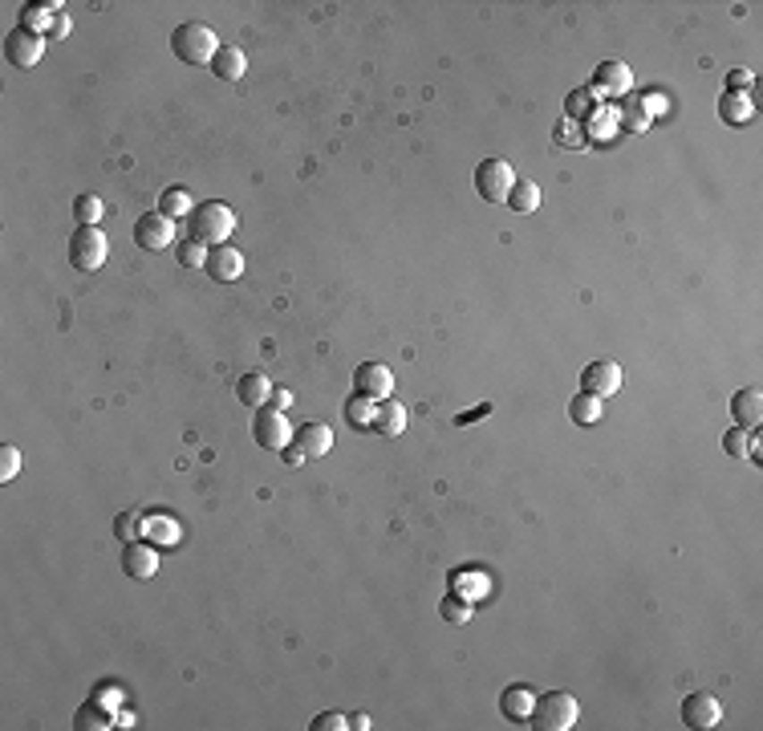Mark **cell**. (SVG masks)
<instances>
[{
    "mask_svg": "<svg viewBox=\"0 0 763 731\" xmlns=\"http://www.w3.org/2000/svg\"><path fill=\"white\" fill-rule=\"evenodd\" d=\"M723 451H727L731 459H747V431H727V439H723Z\"/></svg>",
    "mask_w": 763,
    "mask_h": 731,
    "instance_id": "cell-35",
    "label": "cell"
},
{
    "mask_svg": "<svg viewBox=\"0 0 763 731\" xmlns=\"http://www.w3.org/2000/svg\"><path fill=\"white\" fill-rule=\"evenodd\" d=\"M512 183H516V171H512V163H504V159H483L479 167H475V191H479V200H487V203H508Z\"/></svg>",
    "mask_w": 763,
    "mask_h": 731,
    "instance_id": "cell-4",
    "label": "cell"
},
{
    "mask_svg": "<svg viewBox=\"0 0 763 731\" xmlns=\"http://www.w3.org/2000/svg\"><path fill=\"white\" fill-rule=\"evenodd\" d=\"M73 727L78 731H106V727H114V719L106 715L102 703H81L78 715H73Z\"/></svg>",
    "mask_w": 763,
    "mask_h": 731,
    "instance_id": "cell-26",
    "label": "cell"
},
{
    "mask_svg": "<svg viewBox=\"0 0 763 731\" xmlns=\"http://www.w3.org/2000/svg\"><path fill=\"white\" fill-rule=\"evenodd\" d=\"M719 719H723V707H719V699L715 695H707V691H691V695L682 699V723L686 727L711 731V727H719Z\"/></svg>",
    "mask_w": 763,
    "mask_h": 731,
    "instance_id": "cell-10",
    "label": "cell"
},
{
    "mask_svg": "<svg viewBox=\"0 0 763 731\" xmlns=\"http://www.w3.org/2000/svg\"><path fill=\"white\" fill-rule=\"evenodd\" d=\"M203 273L211 276V281H236L240 273H244V252L240 248H232V244H216V248H208V265H203Z\"/></svg>",
    "mask_w": 763,
    "mask_h": 731,
    "instance_id": "cell-12",
    "label": "cell"
},
{
    "mask_svg": "<svg viewBox=\"0 0 763 731\" xmlns=\"http://www.w3.org/2000/svg\"><path fill=\"white\" fill-rule=\"evenodd\" d=\"M508 208L512 212H536V208H540V187L532 183V179H516V183H512V195H508Z\"/></svg>",
    "mask_w": 763,
    "mask_h": 731,
    "instance_id": "cell-25",
    "label": "cell"
},
{
    "mask_svg": "<svg viewBox=\"0 0 763 731\" xmlns=\"http://www.w3.org/2000/svg\"><path fill=\"white\" fill-rule=\"evenodd\" d=\"M483 414H492V403H479L475 411H463L455 419V427H467V423H475V419H483Z\"/></svg>",
    "mask_w": 763,
    "mask_h": 731,
    "instance_id": "cell-38",
    "label": "cell"
},
{
    "mask_svg": "<svg viewBox=\"0 0 763 731\" xmlns=\"http://www.w3.org/2000/svg\"><path fill=\"white\" fill-rule=\"evenodd\" d=\"M70 29H73L70 13H62V17H57V21L49 25V33H45V37H49V41H62V37H70Z\"/></svg>",
    "mask_w": 763,
    "mask_h": 731,
    "instance_id": "cell-37",
    "label": "cell"
},
{
    "mask_svg": "<svg viewBox=\"0 0 763 731\" xmlns=\"http://www.w3.org/2000/svg\"><path fill=\"white\" fill-rule=\"evenodd\" d=\"M106 256H110V244H106L102 228H78L70 236V265L81 268V273H94V268H102Z\"/></svg>",
    "mask_w": 763,
    "mask_h": 731,
    "instance_id": "cell-6",
    "label": "cell"
},
{
    "mask_svg": "<svg viewBox=\"0 0 763 731\" xmlns=\"http://www.w3.org/2000/svg\"><path fill=\"white\" fill-rule=\"evenodd\" d=\"M292 431H297V427H289V414L284 411L260 406V411L252 414V439L260 443L264 451H284L292 443Z\"/></svg>",
    "mask_w": 763,
    "mask_h": 731,
    "instance_id": "cell-5",
    "label": "cell"
},
{
    "mask_svg": "<svg viewBox=\"0 0 763 731\" xmlns=\"http://www.w3.org/2000/svg\"><path fill=\"white\" fill-rule=\"evenodd\" d=\"M374 411H377V403L366 395H353L350 403H345V419H350V427H358V431H369V427H374Z\"/></svg>",
    "mask_w": 763,
    "mask_h": 731,
    "instance_id": "cell-27",
    "label": "cell"
},
{
    "mask_svg": "<svg viewBox=\"0 0 763 731\" xmlns=\"http://www.w3.org/2000/svg\"><path fill=\"white\" fill-rule=\"evenodd\" d=\"M4 57H9L13 70H33L45 57V37L33 33V29H13L4 37Z\"/></svg>",
    "mask_w": 763,
    "mask_h": 731,
    "instance_id": "cell-7",
    "label": "cell"
},
{
    "mask_svg": "<svg viewBox=\"0 0 763 731\" xmlns=\"http://www.w3.org/2000/svg\"><path fill=\"white\" fill-rule=\"evenodd\" d=\"M731 414H735V427L755 431V427H759V419H763V390L759 387L735 390V398H731Z\"/></svg>",
    "mask_w": 763,
    "mask_h": 731,
    "instance_id": "cell-14",
    "label": "cell"
},
{
    "mask_svg": "<svg viewBox=\"0 0 763 731\" xmlns=\"http://www.w3.org/2000/svg\"><path fill=\"white\" fill-rule=\"evenodd\" d=\"M158 212L167 216V220H175V216H191L195 212V200L187 187H167V191L158 195Z\"/></svg>",
    "mask_w": 763,
    "mask_h": 731,
    "instance_id": "cell-24",
    "label": "cell"
},
{
    "mask_svg": "<svg viewBox=\"0 0 763 731\" xmlns=\"http://www.w3.org/2000/svg\"><path fill=\"white\" fill-rule=\"evenodd\" d=\"M577 719H581V703L569 691H544V695H536L532 711H528V723L536 731H569L577 727Z\"/></svg>",
    "mask_w": 763,
    "mask_h": 731,
    "instance_id": "cell-2",
    "label": "cell"
},
{
    "mask_svg": "<svg viewBox=\"0 0 763 731\" xmlns=\"http://www.w3.org/2000/svg\"><path fill=\"white\" fill-rule=\"evenodd\" d=\"M244 70H248V57H244L240 45H220V54L211 57V73L224 78V81H240L244 78Z\"/></svg>",
    "mask_w": 763,
    "mask_h": 731,
    "instance_id": "cell-18",
    "label": "cell"
},
{
    "mask_svg": "<svg viewBox=\"0 0 763 731\" xmlns=\"http://www.w3.org/2000/svg\"><path fill=\"white\" fill-rule=\"evenodd\" d=\"M369 431H377V435H403L406 431V406L398 403V398H382L377 403V411H374V427Z\"/></svg>",
    "mask_w": 763,
    "mask_h": 731,
    "instance_id": "cell-17",
    "label": "cell"
},
{
    "mask_svg": "<svg viewBox=\"0 0 763 731\" xmlns=\"http://www.w3.org/2000/svg\"><path fill=\"white\" fill-rule=\"evenodd\" d=\"M175 252H179V265H187V268H203V265H208V248H203L199 240H183Z\"/></svg>",
    "mask_w": 763,
    "mask_h": 731,
    "instance_id": "cell-30",
    "label": "cell"
},
{
    "mask_svg": "<svg viewBox=\"0 0 763 731\" xmlns=\"http://www.w3.org/2000/svg\"><path fill=\"white\" fill-rule=\"evenodd\" d=\"M313 731H345L350 727V715H342V711H325V715H317L313 723H309Z\"/></svg>",
    "mask_w": 763,
    "mask_h": 731,
    "instance_id": "cell-34",
    "label": "cell"
},
{
    "mask_svg": "<svg viewBox=\"0 0 763 731\" xmlns=\"http://www.w3.org/2000/svg\"><path fill=\"white\" fill-rule=\"evenodd\" d=\"M617 115H622V131H630V134L646 131V123H649V115L641 110V102H625V106H617Z\"/></svg>",
    "mask_w": 763,
    "mask_h": 731,
    "instance_id": "cell-29",
    "label": "cell"
},
{
    "mask_svg": "<svg viewBox=\"0 0 763 731\" xmlns=\"http://www.w3.org/2000/svg\"><path fill=\"white\" fill-rule=\"evenodd\" d=\"M727 86H731V89H735V94H739V89H747V86H751V73H747V70H731Z\"/></svg>",
    "mask_w": 763,
    "mask_h": 731,
    "instance_id": "cell-41",
    "label": "cell"
},
{
    "mask_svg": "<svg viewBox=\"0 0 763 731\" xmlns=\"http://www.w3.org/2000/svg\"><path fill=\"white\" fill-rule=\"evenodd\" d=\"M532 703H536V691L528 687V683H516V687H508L500 695V711L508 715V719H528Z\"/></svg>",
    "mask_w": 763,
    "mask_h": 731,
    "instance_id": "cell-21",
    "label": "cell"
},
{
    "mask_svg": "<svg viewBox=\"0 0 763 731\" xmlns=\"http://www.w3.org/2000/svg\"><path fill=\"white\" fill-rule=\"evenodd\" d=\"M171 240H175V224H171L163 212H142L139 220H134V244L147 248V252L171 248Z\"/></svg>",
    "mask_w": 763,
    "mask_h": 731,
    "instance_id": "cell-8",
    "label": "cell"
},
{
    "mask_svg": "<svg viewBox=\"0 0 763 731\" xmlns=\"http://www.w3.org/2000/svg\"><path fill=\"white\" fill-rule=\"evenodd\" d=\"M751 115H755V106H751V98L747 94H735V89H727L723 94V102H719V118L727 126H743V123H751Z\"/></svg>",
    "mask_w": 763,
    "mask_h": 731,
    "instance_id": "cell-23",
    "label": "cell"
},
{
    "mask_svg": "<svg viewBox=\"0 0 763 731\" xmlns=\"http://www.w3.org/2000/svg\"><path fill=\"white\" fill-rule=\"evenodd\" d=\"M350 727H353V731H366V727H369V715H366V711L350 715Z\"/></svg>",
    "mask_w": 763,
    "mask_h": 731,
    "instance_id": "cell-42",
    "label": "cell"
},
{
    "mask_svg": "<svg viewBox=\"0 0 763 731\" xmlns=\"http://www.w3.org/2000/svg\"><path fill=\"white\" fill-rule=\"evenodd\" d=\"M564 106H569V118H589L593 115V89H572Z\"/></svg>",
    "mask_w": 763,
    "mask_h": 731,
    "instance_id": "cell-33",
    "label": "cell"
},
{
    "mask_svg": "<svg viewBox=\"0 0 763 731\" xmlns=\"http://www.w3.org/2000/svg\"><path fill=\"white\" fill-rule=\"evenodd\" d=\"M236 398L244 406H252V411H260V406H268V398H272V382H268V374H244V378L236 382Z\"/></svg>",
    "mask_w": 763,
    "mask_h": 731,
    "instance_id": "cell-19",
    "label": "cell"
},
{
    "mask_svg": "<svg viewBox=\"0 0 763 731\" xmlns=\"http://www.w3.org/2000/svg\"><path fill=\"white\" fill-rule=\"evenodd\" d=\"M268 406H272V411H284V414H289V406H292V390H272Z\"/></svg>",
    "mask_w": 763,
    "mask_h": 731,
    "instance_id": "cell-39",
    "label": "cell"
},
{
    "mask_svg": "<svg viewBox=\"0 0 763 731\" xmlns=\"http://www.w3.org/2000/svg\"><path fill=\"white\" fill-rule=\"evenodd\" d=\"M601 411H606V398L589 395V390H581V395L569 398V419L572 423H581V427H593L597 419H601Z\"/></svg>",
    "mask_w": 763,
    "mask_h": 731,
    "instance_id": "cell-22",
    "label": "cell"
},
{
    "mask_svg": "<svg viewBox=\"0 0 763 731\" xmlns=\"http://www.w3.org/2000/svg\"><path fill=\"white\" fill-rule=\"evenodd\" d=\"M439 614L447 617L451 625H467L471 622V606H467L463 598H443V606H439Z\"/></svg>",
    "mask_w": 763,
    "mask_h": 731,
    "instance_id": "cell-31",
    "label": "cell"
},
{
    "mask_svg": "<svg viewBox=\"0 0 763 731\" xmlns=\"http://www.w3.org/2000/svg\"><path fill=\"white\" fill-rule=\"evenodd\" d=\"M236 232V212L220 200L195 203V212L187 216V240H199L203 248L228 244V236Z\"/></svg>",
    "mask_w": 763,
    "mask_h": 731,
    "instance_id": "cell-1",
    "label": "cell"
},
{
    "mask_svg": "<svg viewBox=\"0 0 763 731\" xmlns=\"http://www.w3.org/2000/svg\"><path fill=\"white\" fill-rule=\"evenodd\" d=\"M123 573H126V577H134V582H150V577L158 573V553H155V545L131 540V545L123 548Z\"/></svg>",
    "mask_w": 763,
    "mask_h": 731,
    "instance_id": "cell-13",
    "label": "cell"
},
{
    "mask_svg": "<svg viewBox=\"0 0 763 731\" xmlns=\"http://www.w3.org/2000/svg\"><path fill=\"white\" fill-rule=\"evenodd\" d=\"M292 443L305 451V459H321V455H329V447H334V431H329L325 423H305V427L292 431Z\"/></svg>",
    "mask_w": 763,
    "mask_h": 731,
    "instance_id": "cell-15",
    "label": "cell"
},
{
    "mask_svg": "<svg viewBox=\"0 0 763 731\" xmlns=\"http://www.w3.org/2000/svg\"><path fill=\"white\" fill-rule=\"evenodd\" d=\"M390 390H394V374L382 361H361L353 370V395H366L374 403H382V398H390Z\"/></svg>",
    "mask_w": 763,
    "mask_h": 731,
    "instance_id": "cell-9",
    "label": "cell"
},
{
    "mask_svg": "<svg viewBox=\"0 0 763 731\" xmlns=\"http://www.w3.org/2000/svg\"><path fill=\"white\" fill-rule=\"evenodd\" d=\"M281 455H284V463H289V467H301V463H309V459H305V451H301L297 443H289V447H284Z\"/></svg>",
    "mask_w": 763,
    "mask_h": 731,
    "instance_id": "cell-40",
    "label": "cell"
},
{
    "mask_svg": "<svg viewBox=\"0 0 763 731\" xmlns=\"http://www.w3.org/2000/svg\"><path fill=\"white\" fill-rule=\"evenodd\" d=\"M581 390H589V395H597V398L617 395V390H622V366L609 361V358L589 361L585 370H581Z\"/></svg>",
    "mask_w": 763,
    "mask_h": 731,
    "instance_id": "cell-11",
    "label": "cell"
},
{
    "mask_svg": "<svg viewBox=\"0 0 763 731\" xmlns=\"http://www.w3.org/2000/svg\"><path fill=\"white\" fill-rule=\"evenodd\" d=\"M633 86V78H630V65L625 62H601L597 65V78H593V89L597 94H625V89Z\"/></svg>",
    "mask_w": 763,
    "mask_h": 731,
    "instance_id": "cell-16",
    "label": "cell"
},
{
    "mask_svg": "<svg viewBox=\"0 0 763 731\" xmlns=\"http://www.w3.org/2000/svg\"><path fill=\"white\" fill-rule=\"evenodd\" d=\"M139 524H142V520H139V512H126V516H118L114 532H118V537H134V532H142Z\"/></svg>",
    "mask_w": 763,
    "mask_h": 731,
    "instance_id": "cell-36",
    "label": "cell"
},
{
    "mask_svg": "<svg viewBox=\"0 0 763 731\" xmlns=\"http://www.w3.org/2000/svg\"><path fill=\"white\" fill-rule=\"evenodd\" d=\"M62 13H65L62 0H33V4H25L21 29H33V33H41V25H45V33H49V25L62 17Z\"/></svg>",
    "mask_w": 763,
    "mask_h": 731,
    "instance_id": "cell-20",
    "label": "cell"
},
{
    "mask_svg": "<svg viewBox=\"0 0 763 731\" xmlns=\"http://www.w3.org/2000/svg\"><path fill=\"white\" fill-rule=\"evenodd\" d=\"M73 216H78V228H97V220H102V200L97 195H78L73 200Z\"/></svg>",
    "mask_w": 763,
    "mask_h": 731,
    "instance_id": "cell-28",
    "label": "cell"
},
{
    "mask_svg": "<svg viewBox=\"0 0 763 731\" xmlns=\"http://www.w3.org/2000/svg\"><path fill=\"white\" fill-rule=\"evenodd\" d=\"M171 49L187 65H211V57L220 54V37H216L211 25H203V21H187V25H179L171 33Z\"/></svg>",
    "mask_w": 763,
    "mask_h": 731,
    "instance_id": "cell-3",
    "label": "cell"
},
{
    "mask_svg": "<svg viewBox=\"0 0 763 731\" xmlns=\"http://www.w3.org/2000/svg\"><path fill=\"white\" fill-rule=\"evenodd\" d=\"M17 472H21V451L13 447V443H4V447H0V484H9Z\"/></svg>",
    "mask_w": 763,
    "mask_h": 731,
    "instance_id": "cell-32",
    "label": "cell"
}]
</instances>
